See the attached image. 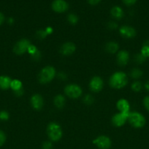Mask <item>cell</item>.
Segmentation results:
<instances>
[{"label":"cell","instance_id":"cell-37","mask_svg":"<svg viewBox=\"0 0 149 149\" xmlns=\"http://www.w3.org/2000/svg\"><path fill=\"white\" fill-rule=\"evenodd\" d=\"M14 94L16 96H21L23 94V88L22 89H20V90H18V91H15V92H14Z\"/></svg>","mask_w":149,"mask_h":149},{"label":"cell","instance_id":"cell-1","mask_svg":"<svg viewBox=\"0 0 149 149\" xmlns=\"http://www.w3.org/2000/svg\"><path fill=\"white\" fill-rule=\"evenodd\" d=\"M128 83V77L125 73L118 71L112 74L109 79V84L114 89L124 88Z\"/></svg>","mask_w":149,"mask_h":149},{"label":"cell","instance_id":"cell-17","mask_svg":"<svg viewBox=\"0 0 149 149\" xmlns=\"http://www.w3.org/2000/svg\"><path fill=\"white\" fill-rule=\"evenodd\" d=\"M111 15L117 20H120L124 17V11L119 6H115L110 10Z\"/></svg>","mask_w":149,"mask_h":149},{"label":"cell","instance_id":"cell-39","mask_svg":"<svg viewBox=\"0 0 149 149\" xmlns=\"http://www.w3.org/2000/svg\"><path fill=\"white\" fill-rule=\"evenodd\" d=\"M58 77H59L61 79H65L67 78V75H66L65 74H64V73H59Z\"/></svg>","mask_w":149,"mask_h":149},{"label":"cell","instance_id":"cell-19","mask_svg":"<svg viewBox=\"0 0 149 149\" xmlns=\"http://www.w3.org/2000/svg\"><path fill=\"white\" fill-rule=\"evenodd\" d=\"M118 48H119V46H118V43L114 42H108L106 45V46H105L106 51L110 54L115 53L118 50Z\"/></svg>","mask_w":149,"mask_h":149},{"label":"cell","instance_id":"cell-40","mask_svg":"<svg viewBox=\"0 0 149 149\" xmlns=\"http://www.w3.org/2000/svg\"><path fill=\"white\" fill-rule=\"evenodd\" d=\"M45 31H46V32L48 33V35L51 34V33H53V29L51 27H48L46 28V29H45Z\"/></svg>","mask_w":149,"mask_h":149},{"label":"cell","instance_id":"cell-30","mask_svg":"<svg viewBox=\"0 0 149 149\" xmlns=\"http://www.w3.org/2000/svg\"><path fill=\"white\" fill-rule=\"evenodd\" d=\"M42 149H53V144L51 141H45L42 145Z\"/></svg>","mask_w":149,"mask_h":149},{"label":"cell","instance_id":"cell-18","mask_svg":"<svg viewBox=\"0 0 149 149\" xmlns=\"http://www.w3.org/2000/svg\"><path fill=\"white\" fill-rule=\"evenodd\" d=\"M54 105L58 109H62L65 105V97L62 95H58L54 97Z\"/></svg>","mask_w":149,"mask_h":149},{"label":"cell","instance_id":"cell-15","mask_svg":"<svg viewBox=\"0 0 149 149\" xmlns=\"http://www.w3.org/2000/svg\"><path fill=\"white\" fill-rule=\"evenodd\" d=\"M117 109H118L121 113H129L130 111V105L129 102L127 101L126 99H120L118 102H117Z\"/></svg>","mask_w":149,"mask_h":149},{"label":"cell","instance_id":"cell-13","mask_svg":"<svg viewBox=\"0 0 149 149\" xmlns=\"http://www.w3.org/2000/svg\"><path fill=\"white\" fill-rule=\"evenodd\" d=\"M76 49L75 45L72 42H66L64 45H61V48H60V52L63 55H70L74 52Z\"/></svg>","mask_w":149,"mask_h":149},{"label":"cell","instance_id":"cell-28","mask_svg":"<svg viewBox=\"0 0 149 149\" xmlns=\"http://www.w3.org/2000/svg\"><path fill=\"white\" fill-rule=\"evenodd\" d=\"M83 101H84V103L86 105H91L93 103V98L90 95H86L84 97Z\"/></svg>","mask_w":149,"mask_h":149},{"label":"cell","instance_id":"cell-26","mask_svg":"<svg viewBox=\"0 0 149 149\" xmlns=\"http://www.w3.org/2000/svg\"><path fill=\"white\" fill-rule=\"evenodd\" d=\"M10 118V114L6 111H0V120L7 121Z\"/></svg>","mask_w":149,"mask_h":149},{"label":"cell","instance_id":"cell-36","mask_svg":"<svg viewBox=\"0 0 149 149\" xmlns=\"http://www.w3.org/2000/svg\"><path fill=\"white\" fill-rule=\"evenodd\" d=\"M88 2L90 4H92V5H96L98 3L100 2L101 0H87Z\"/></svg>","mask_w":149,"mask_h":149},{"label":"cell","instance_id":"cell-14","mask_svg":"<svg viewBox=\"0 0 149 149\" xmlns=\"http://www.w3.org/2000/svg\"><path fill=\"white\" fill-rule=\"evenodd\" d=\"M129 61V54L126 50H121L117 55V62L118 65L124 66Z\"/></svg>","mask_w":149,"mask_h":149},{"label":"cell","instance_id":"cell-11","mask_svg":"<svg viewBox=\"0 0 149 149\" xmlns=\"http://www.w3.org/2000/svg\"><path fill=\"white\" fill-rule=\"evenodd\" d=\"M119 32L121 36L127 39H131L136 36L135 29L129 26H123L119 29Z\"/></svg>","mask_w":149,"mask_h":149},{"label":"cell","instance_id":"cell-7","mask_svg":"<svg viewBox=\"0 0 149 149\" xmlns=\"http://www.w3.org/2000/svg\"><path fill=\"white\" fill-rule=\"evenodd\" d=\"M31 45L30 42L26 39H20L18 42H16L13 47V51L17 55H23L28 51L29 46Z\"/></svg>","mask_w":149,"mask_h":149},{"label":"cell","instance_id":"cell-32","mask_svg":"<svg viewBox=\"0 0 149 149\" xmlns=\"http://www.w3.org/2000/svg\"><path fill=\"white\" fill-rule=\"evenodd\" d=\"M31 57H32V58L34 61H39L41 58V53L40 52H39V50L37 51L35 53H34L33 55H31Z\"/></svg>","mask_w":149,"mask_h":149},{"label":"cell","instance_id":"cell-9","mask_svg":"<svg viewBox=\"0 0 149 149\" xmlns=\"http://www.w3.org/2000/svg\"><path fill=\"white\" fill-rule=\"evenodd\" d=\"M104 82L102 78L99 77H94L91 79L89 83V87L92 92L94 93H99L103 88Z\"/></svg>","mask_w":149,"mask_h":149},{"label":"cell","instance_id":"cell-23","mask_svg":"<svg viewBox=\"0 0 149 149\" xmlns=\"http://www.w3.org/2000/svg\"><path fill=\"white\" fill-rule=\"evenodd\" d=\"M67 20L70 22V24L75 25L76 23L78 22V17L75 14H73V13H70L67 16Z\"/></svg>","mask_w":149,"mask_h":149},{"label":"cell","instance_id":"cell-4","mask_svg":"<svg viewBox=\"0 0 149 149\" xmlns=\"http://www.w3.org/2000/svg\"><path fill=\"white\" fill-rule=\"evenodd\" d=\"M128 121L133 127L137 128V129L143 128L146 123V119L145 116L142 113L136 111L130 112Z\"/></svg>","mask_w":149,"mask_h":149},{"label":"cell","instance_id":"cell-3","mask_svg":"<svg viewBox=\"0 0 149 149\" xmlns=\"http://www.w3.org/2000/svg\"><path fill=\"white\" fill-rule=\"evenodd\" d=\"M56 76V69L53 66L45 67L41 70L38 76V79L41 84H48L51 82Z\"/></svg>","mask_w":149,"mask_h":149},{"label":"cell","instance_id":"cell-12","mask_svg":"<svg viewBox=\"0 0 149 149\" xmlns=\"http://www.w3.org/2000/svg\"><path fill=\"white\" fill-rule=\"evenodd\" d=\"M31 104L33 109L39 111L42 109L44 105V100L42 96L39 94H35L31 97Z\"/></svg>","mask_w":149,"mask_h":149},{"label":"cell","instance_id":"cell-5","mask_svg":"<svg viewBox=\"0 0 149 149\" xmlns=\"http://www.w3.org/2000/svg\"><path fill=\"white\" fill-rule=\"evenodd\" d=\"M64 93L69 97L72 99H77L82 95V89L79 85L75 84H68L64 88Z\"/></svg>","mask_w":149,"mask_h":149},{"label":"cell","instance_id":"cell-27","mask_svg":"<svg viewBox=\"0 0 149 149\" xmlns=\"http://www.w3.org/2000/svg\"><path fill=\"white\" fill-rule=\"evenodd\" d=\"M7 137H6L5 133L3 130H0V146H2L6 142Z\"/></svg>","mask_w":149,"mask_h":149},{"label":"cell","instance_id":"cell-42","mask_svg":"<svg viewBox=\"0 0 149 149\" xmlns=\"http://www.w3.org/2000/svg\"><path fill=\"white\" fill-rule=\"evenodd\" d=\"M13 22H14V20H13V19L12 18V17H10V18L8 19V23H13Z\"/></svg>","mask_w":149,"mask_h":149},{"label":"cell","instance_id":"cell-2","mask_svg":"<svg viewBox=\"0 0 149 149\" xmlns=\"http://www.w3.org/2000/svg\"><path fill=\"white\" fill-rule=\"evenodd\" d=\"M47 134L51 140L53 142H57L60 141L62 138L63 131L61 129V126L56 122H52L48 125L47 127Z\"/></svg>","mask_w":149,"mask_h":149},{"label":"cell","instance_id":"cell-38","mask_svg":"<svg viewBox=\"0 0 149 149\" xmlns=\"http://www.w3.org/2000/svg\"><path fill=\"white\" fill-rule=\"evenodd\" d=\"M4 21V15L1 13V12H0V26H1V24H3Z\"/></svg>","mask_w":149,"mask_h":149},{"label":"cell","instance_id":"cell-16","mask_svg":"<svg viewBox=\"0 0 149 149\" xmlns=\"http://www.w3.org/2000/svg\"><path fill=\"white\" fill-rule=\"evenodd\" d=\"M12 79L8 76H0V89L1 90H7L10 88Z\"/></svg>","mask_w":149,"mask_h":149},{"label":"cell","instance_id":"cell-34","mask_svg":"<svg viewBox=\"0 0 149 149\" xmlns=\"http://www.w3.org/2000/svg\"><path fill=\"white\" fill-rule=\"evenodd\" d=\"M137 0H123V2H124L126 5L131 6L135 4V3L137 2Z\"/></svg>","mask_w":149,"mask_h":149},{"label":"cell","instance_id":"cell-24","mask_svg":"<svg viewBox=\"0 0 149 149\" xmlns=\"http://www.w3.org/2000/svg\"><path fill=\"white\" fill-rule=\"evenodd\" d=\"M140 53L143 55L144 57H145L146 58H149V46L148 45H146L143 44V47L141 48V50H140Z\"/></svg>","mask_w":149,"mask_h":149},{"label":"cell","instance_id":"cell-21","mask_svg":"<svg viewBox=\"0 0 149 149\" xmlns=\"http://www.w3.org/2000/svg\"><path fill=\"white\" fill-rule=\"evenodd\" d=\"M143 71L140 69H139V68H134L130 72V76H131V78L137 79L140 78L143 76Z\"/></svg>","mask_w":149,"mask_h":149},{"label":"cell","instance_id":"cell-41","mask_svg":"<svg viewBox=\"0 0 149 149\" xmlns=\"http://www.w3.org/2000/svg\"><path fill=\"white\" fill-rule=\"evenodd\" d=\"M144 87H145V90H147V91L149 93V80H148V81H146L145 83Z\"/></svg>","mask_w":149,"mask_h":149},{"label":"cell","instance_id":"cell-22","mask_svg":"<svg viewBox=\"0 0 149 149\" xmlns=\"http://www.w3.org/2000/svg\"><path fill=\"white\" fill-rule=\"evenodd\" d=\"M131 90L133 91L136 92V93H138V92L141 91V90L143 89V84L140 81H134V82L131 84Z\"/></svg>","mask_w":149,"mask_h":149},{"label":"cell","instance_id":"cell-6","mask_svg":"<svg viewBox=\"0 0 149 149\" xmlns=\"http://www.w3.org/2000/svg\"><path fill=\"white\" fill-rule=\"evenodd\" d=\"M93 144L99 149H109L110 148L112 142L109 137L105 135H100L93 141Z\"/></svg>","mask_w":149,"mask_h":149},{"label":"cell","instance_id":"cell-10","mask_svg":"<svg viewBox=\"0 0 149 149\" xmlns=\"http://www.w3.org/2000/svg\"><path fill=\"white\" fill-rule=\"evenodd\" d=\"M129 113H124L119 112L118 113H115L112 117V122L114 126L121 127L126 123L128 120V117Z\"/></svg>","mask_w":149,"mask_h":149},{"label":"cell","instance_id":"cell-20","mask_svg":"<svg viewBox=\"0 0 149 149\" xmlns=\"http://www.w3.org/2000/svg\"><path fill=\"white\" fill-rule=\"evenodd\" d=\"M10 88L13 90V92L18 91L23 88V84L22 82L18 79H13L12 80L11 84H10Z\"/></svg>","mask_w":149,"mask_h":149},{"label":"cell","instance_id":"cell-29","mask_svg":"<svg viewBox=\"0 0 149 149\" xmlns=\"http://www.w3.org/2000/svg\"><path fill=\"white\" fill-rule=\"evenodd\" d=\"M48 35V33H47L45 30H40L37 32V36L39 39H45V38L47 37Z\"/></svg>","mask_w":149,"mask_h":149},{"label":"cell","instance_id":"cell-25","mask_svg":"<svg viewBox=\"0 0 149 149\" xmlns=\"http://www.w3.org/2000/svg\"><path fill=\"white\" fill-rule=\"evenodd\" d=\"M145 57L143 56L141 53L137 54V55H135V57H134V61H135V62L138 64L143 63H144L145 61Z\"/></svg>","mask_w":149,"mask_h":149},{"label":"cell","instance_id":"cell-35","mask_svg":"<svg viewBox=\"0 0 149 149\" xmlns=\"http://www.w3.org/2000/svg\"><path fill=\"white\" fill-rule=\"evenodd\" d=\"M117 24L115 23H114V22H110L109 23H108V28L110 29H115L117 28Z\"/></svg>","mask_w":149,"mask_h":149},{"label":"cell","instance_id":"cell-33","mask_svg":"<svg viewBox=\"0 0 149 149\" xmlns=\"http://www.w3.org/2000/svg\"><path fill=\"white\" fill-rule=\"evenodd\" d=\"M143 105L148 111H149V95L145 96L143 99Z\"/></svg>","mask_w":149,"mask_h":149},{"label":"cell","instance_id":"cell-31","mask_svg":"<svg viewBox=\"0 0 149 149\" xmlns=\"http://www.w3.org/2000/svg\"><path fill=\"white\" fill-rule=\"evenodd\" d=\"M37 50H38V49L34 46V45H31L30 46H29V49H28L27 52L30 54V55H33L34 53H35V52H36Z\"/></svg>","mask_w":149,"mask_h":149},{"label":"cell","instance_id":"cell-8","mask_svg":"<svg viewBox=\"0 0 149 149\" xmlns=\"http://www.w3.org/2000/svg\"><path fill=\"white\" fill-rule=\"evenodd\" d=\"M51 7L56 13H62L68 10L69 4L65 0H54Z\"/></svg>","mask_w":149,"mask_h":149}]
</instances>
